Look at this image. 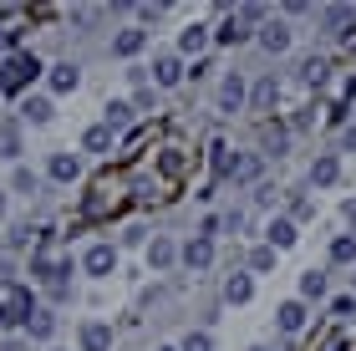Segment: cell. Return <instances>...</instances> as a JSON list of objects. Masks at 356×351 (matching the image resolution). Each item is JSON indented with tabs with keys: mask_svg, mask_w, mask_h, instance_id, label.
Masks as SVG:
<instances>
[{
	"mask_svg": "<svg viewBox=\"0 0 356 351\" xmlns=\"http://www.w3.org/2000/svg\"><path fill=\"white\" fill-rule=\"evenodd\" d=\"M36 76H41V61L31 56V51H15L6 67H0V92H6V97H15V92H26Z\"/></svg>",
	"mask_w": 356,
	"mask_h": 351,
	"instance_id": "cell-1",
	"label": "cell"
},
{
	"mask_svg": "<svg viewBox=\"0 0 356 351\" xmlns=\"http://www.w3.org/2000/svg\"><path fill=\"white\" fill-rule=\"evenodd\" d=\"M250 36H254V26H250L239 10H229V15H224V21L214 26V41H219V46H245Z\"/></svg>",
	"mask_w": 356,
	"mask_h": 351,
	"instance_id": "cell-2",
	"label": "cell"
},
{
	"mask_svg": "<svg viewBox=\"0 0 356 351\" xmlns=\"http://www.w3.org/2000/svg\"><path fill=\"white\" fill-rule=\"evenodd\" d=\"M178 260H184L188 270H209V265H214V239H209V234H193L188 245L178 250Z\"/></svg>",
	"mask_w": 356,
	"mask_h": 351,
	"instance_id": "cell-3",
	"label": "cell"
},
{
	"mask_svg": "<svg viewBox=\"0 0 356 351\" xmlns=\"http://www.w3.org/2000/svg\"><path fill=\"white\" fill-rule=\"evenodd\" d=\"M153 82L158 87H178V82H184V56H178V51H158L153 56Z\"/></svg>",
	"mask_w": 356,
	"mask_h": 351,
	"instance_id": "cell-4",
	"label": "cell"
},
{
	"mask_svg": "<svg viewBox=\"0 0 356 351\" xmlns=\"http://www.w3.org/2000/svg\"><path fill=\"white\" fill-rule=\"evenodd\" d=\"M321 21H326V31H331L336 41H351V36H356V10H351V6H326Z\"/></svg>",
	"mask_w": 356,
	"mask_h": 351,
	"instance_id": "cell-5",
	"label": "cell"
},
{
	"mask_svg": "<svg viewBox=\"0 0 356 351\" xmlns=\"http://www.w3.org/2000/svg\"><path fill=\"white\" fill-rule=\"evenodd\" d=\"M245 102H250V87H245V76H239V72H229V76L219 82V107H224V113H239Z\"/></svg>",
	"mask_w": 356,
	"mask_h": 351,
	"instance_id": "cell-6",
	"label": "cell"
},
{
	"mask_svg": "<svg viewBox=\"0 0 356 351\" xmlns=\"http://www.w3.org/2000/svg\"><path fill=\"white\" fill-rule=\"evenodd\" d=\"M265 239H270V250H275V254L290 250V245L300 239V234H296V219H290V214H275L270 225H265Z\"/></svg>",
	"mask_w": 356,
	"mask_h": 351,
	"instance_id": "cell-7",
	"label": "cell"
},
{
	"mask_svg": "<svg viewBox=\"0 0 356 351\" xmlns=\"http://www.w3.org/2000/svg\"><path fill=\"white\" fill-rule=\"evenodd\" d=\"M254 41H260L270 56H280V51H290V26L285 21H265L260 31H254Z\"/></svg>",
	"mask_w": 356,
	"mask_h": 351,
	"instance_id": "cell-8",
	"label": "cell"
},
{
	"mask_svg": "<svg viewBox=\"0 0 356 351\" xmlns=\"http://www.w3.org/2000/svg\"><path fill=\"white\" fill-rule=\"evenodd\" d=\"M209 41H214V31H209V26H184V31H178V56L199 61V51H204Z\"/></svg>",
	"mask_w": 356,
	"mask_h": 351,
	"instance_id": "cell-9",
	"label": "cell"
},
{
	"mask_svg": "<svg viewBox=\"0 0 356 351\" xmlns=\"http://www.w3.org/2000/svg\"><path fill=\"white\" fill-rule=\"evenodd\" d=\"M143 46H148V31H143V26H127V31H118V36H112V56H138L143 51Z\"/></svg>",
	"mask_w": 356,
	"mask_h": 351,
	"instance_id": "cell-10",
	"label": "cell"
},
{
	"mask_svg": "<svg viewBox=\"0 0 356 351\" xmlns=\"http://www.w3.org/2000/svg\"><path fill=\"white\" fill-rule=\"evenodd\" d=\"M275 326H280L285 336H300L305 331V300H285V306L275 311Z\"/></svg>",
	"mask_w": 356,
	"mask_h": 351,
	"instance_id": "cell-11",
	"label": "cell"
},
{
	"mask_svg": "<svg viewBox=\"0 0 356 351\" xmlns=\"http://www.w3.org/2000/svg\"><path fill=\"white\" fill-rule=\"evenodd\" d=\"M112 265H118V250H112V245H92V250L82 254V270H87V275H112Z\"/></svg>",
	"mask_w": 356,
	"mask_h": 351,
	"instance_id": "cell-12",
	"label": "cell"
},
{
	"mask_svg": "<svg viewBox=\"0 0 356 351\" xmlns=\"http://www.w3.org/2000/svg\"><path fill=\"white\" fill-rule=\"evenodd\" d=\"M336 179H341V158H336V153H321L316 163H311V183H316V188H331Z\"/></svg>",
	"mask_w": 356,
	"mask_h": 351,
	"instance_id": "cell-13",
	"label": "cell"
},
{
	"mask_svg": "<svg viewBox=\"0 0 356 351\" xmlns=\"http://www.w3.org/2000/svg\"><path fill=\"white\" fill-rule=\"evenodd\" d=\"M275 97H280V82H275V72H270V76H260V82L250 87V107H254V113H270Z\"/></svg>",
	"mask_w": 356,
	"mask_h": 351,
	"instance_id": "cell-14",
	"label": "cell"
},
{
	"mask_svg": "<svg viewBox=\"0 0 356 351\" xmlns=\"http://www.w3.org/2000/svg\"><path fill=\"white\" fill-rule=\"evenodd\" d=\"M260 142H265V153H275V158H280V153L290 148V127L265 117V122H260Z\"/></svg>",
	"mask_w": 356,
	"mask_h": 351,
	"instance_id": "cell-15",
	"label": "cell"
},
{
	"mask_svg": "<svg viewBox=\"0 0 356 351\" xmlns=\"http://www.w3.org/2000/svg\"><path fill=\"white\" fill-rule=\"evenodd\" d=\"M173 260H178V245L168 234H153V245H148V265L153 270H173Z\"/></svg>",
	"mask_w": 356,
	"mask_h": 351,
	"instance_id": "cell-16",
	"label": "cell"
},
{
	"mask_svg": "<svg viewBox=\"0 0 356 351\" xmlns=\"http://www.w3.org/2000/svg\"><path fill=\"white\" fill-rule=\"evenodd\" d=\"M76 82H82V72H76L72 61H61V67H51V72H46V87H51L56 97H61V92H76Z\"/></svg>",
	"mask_w": 356,
	"mask_h": 351,
	"instance_id": "cell-17",
	"label": "cell"
},
{
	"mask_svg": "<svg viewBox=\"0 0 356 351\" xmlns=\"http://www.w3.org/2000/svg\"><path fill=\"white\" fill-rule=\"evenodd\" d=\"M224 300H229V306H250L254 300V280L250 275H229L224 280Z\"/></svg>",
	"mask_w": 356,
	"mask_h": 351,
	"instance_id": "cell-18",
	"label": "cell"
},
{
	"mask_svg": "<svg viewBox=\"0 0 356 351\" xmlns=\"http://www.w3.org/2000/svg\"><path fill=\"white\" fill-rule=\"evenodd\" d=\"M46 173H51L56 183H72L76 173H82V163H76V153H51V163H46Z\"/></svg>",
	"mask_w": 356,
	"mask_h": 351,
	"instance_id": "cell-19",
	"label": "cell"
},
{
	"mask_svg": "<svg viewBox=\"0 0 356 351\" xmlns=\"http://www.w3.org/2000/svg\"><path fill=\"white\" fill-rule=\"evenodd\" d=\"M76 341H82V351H107V346H112V326H102V321H87Z\"/></svg>",
	"mask_w": 356,
	"mask_h": 351,
	"instance_id": "cell-20",
	"label": "cell"
},
{
	"mask_svg": "<svg viewBox=\"0 0 356 351\" xmlns=\"http://www.w3.org/2000/svg\"><path fill=\"white\" fill-rule=\"evenodd\" d=\"M326 76H331V61L326 56H305L300 61V82L305 87H326Z\"/></svg>",
	"mask_w": 356,
	"mask_h": 351,
	"instance_id": "cell-21",
	"label": "cell"
},
{
	"mask_svg": "<svg viewBox=\"0 0 356 351\" xmlns=\"http://www.w3.org/2000/svg\"><path fill=\"white\" fill-rule=\"evenodd\" d=\"M102 127H107V133H127V127H133V102H107Z\"/></svg>",
	"mask_w": 356,
	"mask_h": 351,
	"instance_id": "cell-22",
	"label": "cell"
},
{
	"mask_svg": "<svg viewBox=\"0 0 356 351\" xmlns=\"http://www.w3.org/2000/svg\"><path fill=\"white\" fill-rule=\"evenodd\" d=\"M51 113H56V107H51V97H26L21 102V122H51Z\"/></svg>",
	"mask_w": 356,
	"mask_h": 351,
	"instance_id": "cell-23",
	"label": "cell"
},
{
	"mask_svg": "<svg viewBox=\"0 0 356 351\" xmlns=\"http://www.w3.org/2000/svg\"><path fill=\"white\" fill-rule=\"evenodd\" d=\"M26 336H31V341H51V336H56V316H51V311H36V316L26 321Z\"/></svg>",
	"mask_w": 356,
	"mask_h": 351,
	"instance_id": "cell-24",
	"label": "cell"
},
{
	"mask_svg": "<svg viewBox=\"0 0 356 351\" xmlns=\"http://www.w3.org/2000/svg\"><path fill=\"white\" fill-rule=\"evenodd\" d=\"M265 173V158L260 153H245V158H234V183H254Z\"/></svg>",
	"mask_w": 356,
	"mask_h": 351,
	"instance_id": "cell-25",
	"label": "cell"
},
{
	"mask_svg": "<svg viewBox=\"0 0 356 351\" xmlns=\"http://www.w3.org/2000/svg\"><path fill=\"white\" fill-rule=\"evenodd\" d=\"M300 300H326V275L321 270H305L300 275Z\"/></svg>",
	"mask_w": 356,
	"mask_h": 351,
	"instance_id": "cell-26",
	"label": "cell"
},
{
	"mask_svg": "<svg viewBox=\"0 0 356 351\" xmlns=\"http://www.w3.org/2000/svg\"><path fill=\"white\" fill-rule=\"evenodd\" d=\"M331 260L336 265H356V234H336L331 239Z\"/></svg>",
	"mask_w": 356,
	"mask_h": 351,
	"instance_id": "cell-27",
	"label": "cell"
},
{
	"mask_svg": "<svg viewBox=\"0 0 356 351\" xmlns=\"http://www.w3.org/2000/svg\"><path fill=\"white\" fill-rule=\"evenodd\" d=\"M0 158H21V127L15 122L0 127Z\"/></svg>",
	"mask_w": 356,
	"mask_h": 351,
	"instance_id": "cell-28",
	"label": "cell"
},
{
	"mask_svg": "<svg viewBox=\"0 0 356 351\" xmlns=\"http://www.w3.org/2000/svg\"><path fill=\"white\" fill-rule=\"evenodd\" d=\"M82 148H87V153H107V148H112V133H107V127H87Z\"/></svg>",
	"mask_w": 356,
	"mask_h": 351,
	"instance_id": "cell-29",
	"label": "cell"
},
{
	"mask_svg": "<svg viewBox=\"0 0 356 351\" xmlns=\"http://www.w3.org/2000/svg\"><path fill=\"white\" fill-rule=\"evenodd\" d=\"M250 270H254V275H265V270H275V250H270V245L250 250Z\"/></svg>",
	"mask_w": 356,
	"mask_h": 351,
	"instance_id": "cell-30",
	"label": "cell"
},
{
	"mask_svg": "<svg viewBox=\"0 0 356 351\" xmlns=\"http://www.w3.org/2000/svg\"><path fill=\"white\" fill-rule=\"evenodd\" d=\"M214 153V173H234V158H229V142H209Z\"/></svg>",
	"mask_w": 356,
	"mask_h": 351,
	"instance_id": "cell-31",
	"label": "cell"
},
{
	"mask_svg": "<svg viewBox=\"0 0 356 351\" xmlns=\"http://www.w3.org/2000/svg\"><path fill=\"white\" fill-rule=\"evenodd\" d=\"M178 351H214V336H209V331H188Z\"/></svg>",
	"mask_w": 356,
	"mask_h": 351,
	"instance_id": "cell-32",
	"label": "cell"
},
{
	"mask_svg": "<svg viewBox=\"0 0 356 351\" xmlns=\"http://www.w3.org/2000/svg\"><path fill=\"white\" fill-rule=\"evenodd\" d=\"M15 194H36V173H31V168H15Z\"/></svg>",
	"mask_w": 356,
	"mask_h": 351,
	"instance_id": "cell-33",
	"label": "cell"
},
{
	"mask_svg": "<svg viewBox=\"0 0 356 351\" xmlns=\"http://www.w3.org/2000/svg\"><path fill=\"white\" fill-rule=\"evenodd\" d=\"M311 214H316L311 199H290V219H296V225H300V219H311Z\"/></svg>",
	"mask_w": 356,
	"mask_h": 351,
	"instance_id": "cell-34",
	"label": "cell"
},
{
	"mask_svg": "<svg viewBox=\"0 0 356 351\" xmlns=\"http://www.w3.org/2000/svg\"><path fill=\"white\" fill-rule=\"evenodd\" d=\"M331 311H336V316H351V311H356V295H336Z\"/></svg>",
	"mask_w": 356,
	"mask_h": 351,
	"instance_id": "cell-35",
	"label": "cell"
},
{
	"mask_svg": "<svg viewBox=\"0 0 356 351\" xmlns=\"http://www.w3.org/2000/svg\"><path fill=\"white\" fill-rule=\"evenodd\" d=\"M204 76H214V61H209V56L193 61V82H204Z\"/></svg>",
	"mask_w": 356,
	"mask_h": 351,
	"instance_id": "cell-36",
	"label": "cell"
},
{
	"mask_svg": "<svg viewBox=\"0 0 356 351\" xmlns=\"http://www.w3.org/2000/svg\"><path fill=\"white\" fill-rule=\"evenodd\" d=\"M148 102H153V87H138L133 92V113H138V107H148Z\"/></svg>",
	"mask_w": 356,
	"mask_h": 351,
	"instance_id": "cell-37",
	"label": "cell"
},
{
	"mask_svg": "<svg viewBox=\"0 0 356 351\" xmlns=\"http://www.w3.org/2000/svg\"><path fill=\"white\" fill-rule=\"evenodd\" d=\"M0 285H6V291L15 285V265H10V260H0Z\"/></svg>",
	"mask_w": 356,
	"mask_h": 351,
	"instance_id": "cell-38",
	"label": "cell"
},
{
	"mask_svg": "<svg viewBox=\"0 0 356 351\" xmlns=\"http://www.w3.org/2000/svg\"><path fill=\"white\" fill-rule=\"evenodd\" d=\"M10 245H31V225H15L10 229Z\"/></svg>",
	"mask_w": 356,
	"mask_h": 351,
	"instance_id": "cell-39",
	"label": "cell"
},
{
	"mask_svg": "<svg viewBox=\"0 0 356 351\" xmlns=\"http://www.w3.org/2000/svg\"><path fill=\"white\" fill-rule=\"evenodd\" d=\"M15 41H21V31H10L6 21H0V46H15Z\"/></svg>",
	"mask_w": 356,
	"mask_h": 351,
	"instance_id": "cell-40",
	"label": "cell"
},
{
	"mask_svg": "<svg viewBox=\"0 0 356 351\" xmlns=\"http://www.w3.org/2000/svg\"><path fill=\"white\" fill-rule=\"evenodd\" d=\"M341 148H346V153H356V127H346V133H341Z\"/></svg>",
	"mask_w": 356,
	"mask_h": 351,
	"instance_id": "cell-41",
	"label": "cell"
},
{
	"mask_svg": "<svg viewBox=\"0 0 356 351\" xmlns=\"http://www.w3.org/2000/svg\"><path fill=\"white\" fill-rule=\"evenodd\" d=\"M346 225H351V234H356V199L346 204Z\"/></svg>",
	"mask_w": 356,
	"mask_h": 351,
	"instance_id": "cell-42",
	"label": "cell"
},
{
	"mask_svg": "<svg viewBox=\"0 0 356 351\" xmlns=\"http://www.w3.org/2000/svg\"><path fill=\"white\" fill-rule=\"evenodd\" d=\"M6 351H26V341H6Z\"/></svg>",
	"mask_w": 356,
	"mask_h": 351,
	"instance_id": "cell-43",
	"label": "cell"
},
{
	"mask_svg": "<svg viewBox=\"0 0 356 351\" xmlns=\"http://www.w3.org/2000/svg\"><path fill=\"white\" fill-rule=\"evenodd\" d=\"M0 214H6V194H0Z\"/></svg>",
	"mask_w": 356,
	"mask_h": 351,
	"instance_id": "cell-44",
	"label": "cell"
},
{
	"mask_svg": "<svg viewBox=\"0 0 356 351\" xmlns=\"http://www.w3.org/2000/svg\"><path fill=\"white\" fill-rule=\"evenodd\" d=\"M250 351H270V346H250Z\"/></svg>",
	"mask_w": 356,
	"mask_h": 351,
	"instance_id": "cell-45",
	"label": "cell"
},
{
	"mask_svg": "<svg viewBox=\"0 0 356 351\" xmlns=\"http://www.w3.org/2000/svg\"><path fill=\"white\" fill-rule=\"evenodd\" d=\"M351 285H356V275H351Z\"/></svg>",
	"mask_w": 356,
	"mask_h": 351,
	"instance_id": "cell-46",
	"label": "cell"
}]
</instances>
